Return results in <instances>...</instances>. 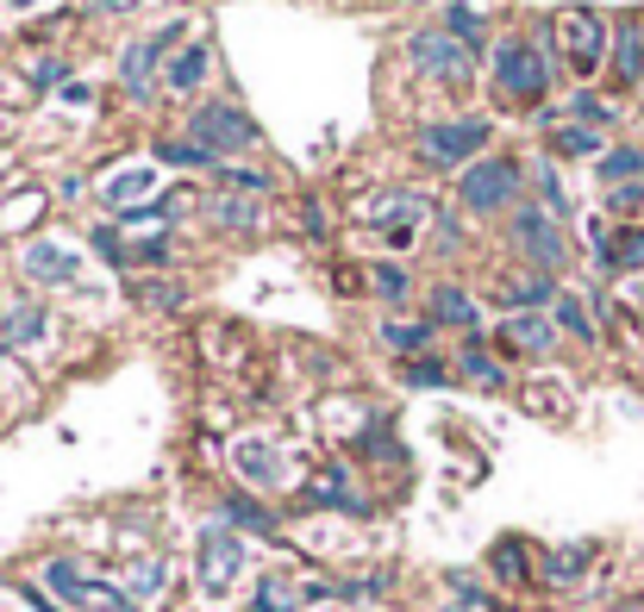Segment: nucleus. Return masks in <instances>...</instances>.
<instances>
[{
  "mask_svg": "<svg viewBox=\"0 0 644 612\" xmlns=\"http://www.w3.org/2000/svg\"><path fill=\"white\" fill-rule=\"evenodd\" d=\"M550 39L564 44V63H569V76H594L607 57V20L601 13H564V20H550Z\"/></svg>",
  "mask_w": 644,
  "mask_h": 612,
  "instance_id": "1a4fd4ad",
  "label": "nucleus"
},
{
  "mask_svg": "<svg viewBox=\"0 0 644 612\" xmlns=\"http://www.w3.org/2000/svg\"><path fill=\"white\" fill-rule=\"evenodd\" d=\"M407 63H413V69H419L426 81H445V88H463V81L476 76V51H469V44H457L445 25H426V32H413V39H407Z\"/></svg>",
  "mask_w": 644,
  "mask_h": 612,
  "instance_id": "39448f33",
  "label": "nucleus"
},
{
  "mask_svg": "<svg viewBox=\"0 0 644 612\" xmlns=\"http://www.w3.org/2000/svg\"><path fill=\"white\" fill-rule=\"evenodd\" d=\"M370 287L382 294V300H394V306H401V300L413 294V275H407L401 263H375V269H370Z\"/></svg>",
  "mask_w": 644,
  "mask_h": 612,
  "instance_id": "c9c22d12",
  "label": "nucleus"
},
{
  "mask_svg": "<svg viewBox=\"0 0 644 612\" xmlns=\"http://www.w3.org/2000/svg\"><path fill=\"white\" fill-rule=\"evenodd\" d=\"M438 25H445V32H450L457 44H469V51H476V44L489 39V25H482V13H476V7H457V0L445 7V20H438Z\"/></svg>",
  "mask_w": 644,
  "mask_h": 612,
  "instance_id": "7c9ffc66",
  "label": "nucleus"
},
{
  "mask_svg": "<svg viewBox=\"0 0 644 612\" xmlns=\"http://www.w3.org/2000/svg\"><path fill=\"white\" fill-rule=\"evenodd\" d=\"M232 462H238V476L251 481V488H282V481H288L282 476V457H275L270 444H238Z\"/></svg>",
  "mask_w": 644,
  "mask_h": 612,
  "instance_id": "5701e85b",
  "label": "nucleus"
},
{
  "mask_svg": "<svg viewBox=\"0 0 644 612\" xmlns=\"http://www.w3.org/2000/svg\"><path fill=\"white\" fill-rule=\"evenodd\" d=\"M63 76H69V63H63V57H57V63L44 57L39 69H32V81H39V88H51V81H63Z\"/></svg>",
  "mask_w": 644,
  "mask_h": 612,
  "instance_id": "37998d69",
  "label": "nucleus"
},
{
  "mask_svg": "<svg viewBox=\"0 0 644 612\" xmlns=\"http://www.w3.org/2000/svg\"><path fill=\"white\" fill-rule=\"evenodd\" d=\"M163 588H170V569H163V556H156V562H138L132 569V588L125 593H132V600H151V593H163Z\"/></svg>",
  "mask_w": 644,
  "mask_h": 612,
  "instance_id": "58836bf2",
  "label": "nucleus"
},
{
  "mask_svg": "<svg viewBox=\"0 0 644 612\" xmlns=\"http://www.w3.org/2000/svg\"><path fill=\"white\" fill-rule=\"evenodd\" d=\"M457 375H469V382H482V387H501V382H507V369L494 363V357H489L482 345H476V338H469V345L457 350Z\"/></svg>",
  "mask_w": 644,
  "mask_h": 612,
  "instance_id": "bb28decb",
  "label": "nucleus"
},
{
  "mask_svg": "<svg viewBox=\"0 0 644 612\" xmlns=\"http://www.w3.org/2000/svg\"><path fill=\"white\" fill-rule=\"evenodd\" d=\"M219 182H226L232 194H256V200L270 194V175H263V170H244V163H232V170H219Z\"/></svg>",
  "mask_w": 644,
  "mask_h": 612,
  "instance_id": "ea45409f",
  "label": "nucleus"
},
{
  "mask_svg": "<svg viewBox=\"0 0 644 612\" xmlns=\"http://www.w3.org/2000/svg\"><path fill=\"white\" fill-rule=\"evenodd\" d=\"M188 138H195L207 156H238V151H251L263 132H256V119L244 113V107H232V100H207V107L188 113Z\"/></svg>",
  "mask_w": 644,
  "mask_h": 612,
  "instance_id": "20e7f679",
  "label": "nucleus"
},
{
  "mask_svg": "<svg viewBox=\"0 0 644 612\" xmlns=\"http://www.w3.org/2000/svg\"><path fill=\"white\" fill-rule=\"evenodd\" d=\"M569 119H582V125H594V132H601V125H613V100H601V95H576L569 100Z\"/></svg>",
  "mask_w": 644,
  "mask_h": 612,
  "instance_id": "4c0bfd02",
  "label": "nucleus"
},
{
  "mask_svg": "<svg viewBox=\"0 0 644 612\" xmlns=\"http://www.w3.org/2000/svg\"><path fill=\"white\" fill-rule=\"evenodd\" d=\"M550 319H557V331H569V338L594 345V319H588V306L576 300V294H557V300H550Z\"/></svg>",
  "mask_w": 644,
  "mask_h": 612,
  "instance_id": "c85d7f7f",
  "label": "nucleus"
},
{
  "mask_svg": "<svg viewBox=\"0 0 644 612\" xmlns=\"http://www.w3.org/2000/svg\"><path fill=\"white\" fill-rule=\"evenodd\" d=\"M432 319H389V326H382V345L389 350H401V357H419V350L432 345Z\"/></svg>",
  "mask_w": 644,
  "mask_h": 612,
  "instance_id": "393cba45",
  "label": "nucleus"
},
{
  "mask_svg": "<svg viewBox=\"0 0 644 612\" xmlns=\"http://www.w3.org/2000/svg\"><path fill=\"white\" fill-rule=\"evenodd\" d=\"M545 125H550V144H557L564 156H594L601 151V132H594V125H557V119H545Z\"/></svg>",
  "mask_w": 644,
  "mask_h": 612,
  "instance_id": "2f4dec72",
  "label": "nucleus"
},
{
  "mask_svg": "<svg viewBox=\"0 0 644 612\" xmlns=\"http://www.w3.org/2000/svg\"><path fill=\"white\" fill-rule=\"evenodd\" d=\"M507 244H513V250H526L532 269H545V275H557V269H564V256H569L564 231H557V219H550L545 207H513V219H507Z\"/></svg>",
  "mask_w": 644,
  "mask_h": 612,
  "instance_id": "6e6552de",
  "label": "nucleus"
},
{
  "mask_svg": "<svg viewBox=\"0 0 644 612\" xmlns=\"http://www.w3.org/2000/svg\"><path fill=\"white\" fill-rule=\"evenodd\" d=\"M489 569L501 575V581H526V544H520V537H501L489 550Z\"/></svg>",
  "mask_w": 644,
  "mask_h": 612,
  "instance_id": "f704fd0d",
  "label": "nucleus"
},
{
  "mask_svg": "<svg viewBox=\"0 0 644 612\" xmlns=\"http://www.w3.org/2000/svg\"><path fill=\"white\" fill-rule=\"evenodd\" d=\"M588 238H594V256H601V269H620V275L644 269V231H638V226H625V231L594 226Z\"/></svg>",
  "mask_w": 644,
  "mask_h": 612,
  "instance_id": "4468645a",
  "label": "nucleus"
},
{
  "mask_svg": "<svg viewBox=\"0 0 644 612\" xmlns=\"http://www.w3.org/2000/svg\"><path fill=\"white\" fill-rule=\"evenodd\" d=\"M207 219L226 231H251V226H263V200L256 194H214L207 200Z\"/></svg>",
  "mask_w": 644,
  "mask_h": 612,
  "instance_id": "aec40b11",
  "label": "nucleus"
},
{
  "mask_svg": "<svg viewBox=\"0 0 644 612\" xmlns=\"http://www.w3.org/2000/svg\"><path fill=\"white\" fill-rule=\"evenodd\" d=\"M613 81H644V25L625 20L620 32H613Z\"/></svg>",
  "mask_w": 644,
  "mask_h": 612,
  "instance_id": "4be33fe9",
  "label": "nucleus"
},
{
  "mask_svg": "<svg viewBox=\"0 0 644 612\" xmlns=\"http://www.w3.org/2000/svg\"><path fill=\"white\" fill-rule=\"evenodd\" d=\"M520 182H526V170H520L513 156H476V163L457 175V200H463L469 212H507L513 200H520Z\"/></svg>",
  "mask_w": 644,
  "mask_h": 612,
  "instance_id": "7ed1b4c3",
  "label": "nucleus"
},
{
  "mask_svg": "<svg viewBox=\"0 0 644 612\" xmlns=\"http://www.w3.org/2000/svg\"><path fill=\"white\" fill-rule=\"evenodd\" d=\"M307 500L313 506H338V513H370V500L351 488V469H319L307 481Z\"/></svg>",
  "mask_w": 644,
  "mask_h": 612,
  "instance_id": "a211bd4d",
  "label": "nucleus"
},
{
  "mask_svg": "<svg viewBox=\"0 0 644 612\" xmlns=\"http://www.w3.org/2000/svg\"><path fill=\"white\" fill-rule=\"evenodd\" d=\"M588 562H594V544H564V550L545 556V581H576Z\"/></svg>",
  "mask_w": 644,
  "mask_h": 612,
  "instance_id": "c756f323",
  "label": "nucleus"
},
{
  "mask_svg": "<svg viewBox=\"0 0 644 612\" xmlns=\"http://www.w3.org/2000/svg\"><path fill=\"white\" fill-rule=\"evenodd\" d=\"M170 256V238H144V244H125V256H119V269H151Z\"/></svg>",
  "mask_w": 644,
  "mask_h": 612,
  "instance_id": "a19ab883",
  "label": "nucleus"
},
{
  "mask_svg": "<svg viewBox=\"0 0 644 612\" xmlns=\"http://www.w3.org/2000/svg\"><path fill=\"white\" fill-rule=\"evenodd\" d=\"M489 138H494V125L482 113L432 119V125L413 132V151H419V163H432V170H469L476 156L489 151Z\"/></svg>",
  "mask_w": 644,
  "mask_h": 612,
  "instance_id": "f03ea898",
  "label": "nucleus"
},
{
  "mask_svg": "<svg viewBox=\"0 0 644 612\" xmlns=\"http://www.w3.org/2000/svg\"><path fill=\"white\" fill-rule=\"evenodd\" d=\"M426 319L432 326H457V331H476L482 326V306L469 300L457 282H438L432 287V300H426Z\"/></svg>",
  "mask_w": 644,
  "mask_h": 612,
  "instance_id": "dca6fc26",
  "label": "nucleus"
},
{
  "mask_svg": "<svg viewBox=\"0 0 644 612\" xmlns=\"http://www.w3.org/2000/svg\"><path fill=\"white\" fill-rule=\"evenodd\" d=\"M489 88L501 107H538L550 95V81H557V63L545 57V44L538 39H501L489 57Z\"/></svg>",
  "mask_w": 644,
  "mask_h": 612,
  "instance_id": "f257e3e1",
  "label": "nucleus"
},
{
  "mask_svg": "<svg viewBox=\"0 0 644 612\" xmlns=\"http://www.w3.org/2000/svg\"><path fill=\"white\" fill-rule=\"evenodd\" d=\"M532 188H538V207H545L550 219H564L569 212V194H564V182H557L550 163H532Z\"/></svg>",
  "mask_w": 644,
  "mask_h": 612,
  "instance_id": "72a5a7b5",
  "label": "nucleus"
},
{
  "mask_svg": "<svg viewBox=\"0 0 644 612\" xmlns=\"http://www.w3.org/2000/svg\"><path fill=\"white\" fill-rule=\"evenodd\" d=\"M20 269L32 275V282H44V287H69L81 275V256L69 244H57V238H32L25 256H20Z\"/></svg>",
  "mask_w": 644,
  "mask_h": 612,
  "instance_id": "9b49d317",
  "label": "nucleus"
},
{
  "mask_svg": "<svg viewBox=\"0 0 644 612\" xmlns=\"http://www.w3.org/2000/svg\"><path fill=\"white\" fill-rule=\"evenodd\" d=\"M620 612H644V606H620Z\"/></svg>",
  "mask_w": 644,
  "mask_h": 612,
  "instance_id": "49530a36",
  "label": "nucleus"
},
{
  "mask_svg": "<svg viewBox=\"0 0 644 612\" xmlns=\"http://www.w3.org/2000/svg\"><path fill=\"white\" fill-rule=\"evenodd\" d=\"M401 382L407 387H445L450 369L438 363V357H407V363H401Z\"/></svg>",
  "mask_w": 644,
  "mask_h": 612,
  "instance_id": "e433bc0d",
  "label": "nucleus"
},
{
  "mask_svg": "<svg viewBox=\"0 0 644 612\" xmlns=\"http://www.w3.org/2000/svg\"><path fill=\"white\" fill-rule=\"evenodd\" d=\"M607 207H613V212H638V207H644V188H638V182H625V188H607Z\"/></svg>",
  "mask_w": 644,
  "mask_h": 612,
  "instance_id": "79ce46f5",
  "label": "nucleus"
},
{
  "mask_svg": "<svg viewBox=\"0 0 644 612\" xmlns=\"http://www.w3.org/2000/svg\"><path fill=\"white\" fill-rule=\"evenodd\" d=\"M638 175H644V151L638 144H620V151L601 156V182L607 188H625V182H638Z\"/></svg>",
  "mask_w": 644,
  "mask_h": 612,
  "instance_id": "cd10ccee",
  "label": "nucleus"
},
{
  "mask_svg": "<svg viewBox=\"0 0 644 612\" xmlns=\"http://www.w3.org/2000/svg\"><path fill=\"white\" fill-rule=\"evenodd\" d=\"M550 300H557V275H545V269H513V275H501V306L507 313H545Z\"/></svg>",
  "mask_w": 644,
  "mask_h": 612,
  "instance_id": "ddd939ff",
  "label": "nucleus"
},
{
  "mask_svg": "<svg viewBox=\"0 0 644 612\" xmlns=\"http://www.w3.org/2000/svg\"><path fill=\"white\" fill-rule=\"evenodd\" d=\"M301 219H307L313 238H326V207H319V200H307V212H301Z\"/></svg>",
  "mask_w": 644,
  "mask_h": 612,
  "instance_id": "c03bdc74",
  "label": "nucleus"
},
{
  "mask_svg": "<svg viewBox=\"0 0 644 612\" xmlns=\"http://www.w3.org/2000/svg\"><path fill=\"white\" fill-rule=\"evenodd\" d=\"M219 513L232 518L238 532H256V537H270V532H275V513H270V506H256L251 494H226V506H219Z\"/></svg>",
  "mask_w": 644,
  "mask_h": 612,
  "instance_id": "a878e982",
  "label": "nucleus"
},
{
  "mask_svg": "<svg viewBox=\"0 0 644 612\" xmlns=\"http://www.w3.org/2000/svg\"><path fill=\"white\" fill-rule=\"evenodd\" d=\"M200 588L214 593H232V581L238 575H244V544H238V532L232 525H207V532H200Z\"/></svg>",
  "mask_w": 644,
  "mask_h": 612,
  "instance_id": "9d476101",
  "label": "nucleus"
},
{
  "mask_svg": "<svg viewBox=\"0 0 644 612\" xmlns=\"http://www.w3.org/2000/svg\"><path fill=\"white\" fill-rule=\"evenodd\" d=\"M256 612H301V593L282 581V575H256Z\"/></svg>",
  "mask_w": 644,
  "mask_h": 612,
  "instance_id": "473e14b6",
  "label": "nucleus"
},
{
  "mask_svg": "<svg viewBox=\"0 0 644 612\" xmlns=\"http://www.w3.org/2000/svg\"><path fill=\"white\" fill-rule=\"evenodd\" d=\"M638 88H644V81H638Z\"/></svg>",
  "mask_w": 644,
  "mask_h": 612,
  "instance_id": "09e8293b",
  "label": "nucleus"
},
{
  "mask_svg": "<svg viewBox=\"0 0 644 612\" xmlns=\"http://www.w3.org/2000/svg\"><path fill=\"white\" fill-rule=\"evenodd\" d=\"M156 63H163V51H156L151 39H138L132 51H125V63H119V88H125V100H151Z\"/></svg>",
  "mask_w": 644,
  "mask_h": 612,
  "instance_id": "f3484780",
  "label": "nucleus"
},
{
  "mask_svg": "<svg viewBox=\"0 0 644 612\" xmlns=\"http://www.w3.org/2000/svg\"><path fill=\"white\" fill-rule=\"evenodd\" d=\"M207 69H214V44H207V39H195V44H188V51H182L176 63H170V69H163V81H170L176 95H195L200 81H207Z\"/></svg>",
  "mask_w": 644,
  "mask_h": 612,
  "instance_id": "6ab92c4d",
  "label": "nucleus"
},
{
  "mask_svg": "<svg viewBox=\"0 0 644 612\" xmlns=\"http://www.w3.org/2000/svg\"><path fill=\"white\" fill-rule=\"evenodd\" d=\"M107 7H113V13H125V7H132V0H107Z\"/></svg>",
  "mask_w": 644,
  "mask_h": 612,
  "instance_id": "a18cd8bd",
  "label": "nucleus"
},
{
  "mask_svg": "<svg viewBox=\"0 0 644 612\" xmlns=\"http://www.w3.org/2000/svg\"><path fill=\"white\" fill-rule=\"evenodd\" d=\"M156 163H170V170H207V175H219V156H207L195 138H163V144H156Z\"/></svg>",
  "mask_w": 644,
  "mask_h": 612,
  "instance_id": "b1692460",
  "label": "nucleus"
},
{
  "mask_svg": "<svg viewBox=\"0 0 644 612\" xmlns=\"http://www.w3.org/2000/svg\"><path fill=\"white\" fill-rule=\"evenodd\" d=\"M501 345L526 350V357H545V350L557 345V319H550V313H507V319H501Z\"/></svg>",
  "mask_w": 644,
  "mask_h": 612,
  "instance_id": "2eb2a0df",
  "label": "nucleus"
},
{
  "mask_svg": "<svg viewBox=\"0 0 644 612\" xmlns=\"http://www.w3.org/2000/svg\"><path fill=\"white\" fill-rule=\"evenodd\" d=\"M44 588L57 593L63 606H95V612H138V600L113 581H95V575H81L76 562H44Z\"/></svg>",
  "mask_w": 644,
  "mask_h": 612,
  "instance_id": "423d86ee",
  "label": "nucleus"
},
{
  "mask_svg": "<svg viewBox=\"0 0 644 612\" xmlns=\"http://www.w3.org/2000/svg\"><path fill=\"white\" fill-rule=\"evenodd\" d=\"M156 188H163V175H156V163H125V170H113L107 182H100V194H107V207H113V212L144 207V200H151Z\"/></svg>",
  "mask_w": 644,
  "mask_h": 612,
  "instance_id": "f8f14e48",
  "label": "nucleus"
},
{
  "mask_svg": "<svg viewBox=\"0 0 644 612\" xmlns=\"http://www.w3.org/2000/svg\"><path fill=\"white\" fill-rule=\"evenodd\" d=\"M44 306H32V300H13L7 313H0V345H44Z\"/></svg>",
  "mask_w": 644,
  "mask_h": 612,
  "instance_id": "412c9836",
  "label": "nucleus"
},
{
  "mask_svg": "<svg viewBox=\"0 0 644 612\" xmlns=\"http://www.w3.org/2000/svg\"><path fill=\"white\" fill-rule=\"evenodd\" d=\"M13 7H25V0H13Z\"/></svg>",
  "mask_w": 644,
  "mask_h": 612,
  "instance_id": "de8ad7c7",
  "label": "nucleus"
},
{
  "mask_svg": "<svg viewBox=\"0 0 644 612\" xmlns=\"http://www.w3.org/2000/svg\"><path fill=\"white\" fill-rule=\"evenodd\" d=\"M357 219L363 226H375L389 244H401L407 250L413 238H419V226L432 219V207H426V194H407V188H394V194H370L363 207H357Z\"/></svg>",
  "mask_w": 644,
  "mask_h": 612,
  "instance_id": "0eeeda50",
  "label": "nucleus"
}]
</instances>
